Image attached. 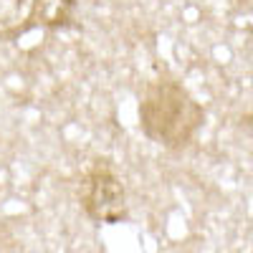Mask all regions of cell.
Wrapping results in <instances>:
<instances>
[{
	"mask_svg": "<svg viewBox=\"0 0 253 253\" xmlns=\"http://www.w3.org/2000/svg\"><path fill=\"white\" fill-rule=\"evenodd\" d=\"M81 205L94 223H119L126 215L124 187L114 170L96 162L81 182Z\"/></svg>",
	"mask_w": 253,
	"mask_h": 253,
	"instance_id": "2",
	"label": "cell"
},
{
	"mask_svg": "<svg viewBox=\"0 0 253 253\" xmlns=\"http://www.w3.org/2000/svg\"><path fill=\"white\" fill-rule=\"evenodd\" d=\"M33 10V0H0V33L15 31Z\"/></svg>",
	"mask_w": 253,
	"mask_h": 253,
	"instance_id": "3",
	"label": "cell"
},
{
	"mask_svg": "<svg viewBox=\"0 0 253 253\" xmlns=\"http://www.w3.org/2000/svg\"><path fill=\"white\" fill-rule=\"evenodd\" d=\"M205 112L175 81H157L139 104L142 132L162 147H182L200 129Z\"/></svg>",
	"mask_w": 253,
	"mask_h": 253,
	"instance_id": "1",
	"label": "cell"
}]
</instances>
